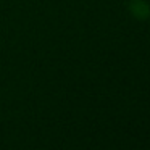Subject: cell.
Wrapping results in <instances>:
<instances>
[{
    "mask_svg": "<svg viewBox=\"0 0 150 150\" xmlns=\"http://www.w3.org/2000/svg\"><path fill=\"white\" fill-rule=\"evenodd\" d=\"M131 15L137 20H149L150 18V5L145 0H131L127 4Z\"/></svg>",
    "mask_w": 150,
    "mask_h": 150,
    "instance_id": "6da1fadb",
    "label": "cell"
}]
</instances>
